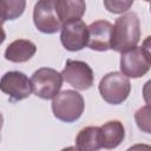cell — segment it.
<instances>
[{
  "mask_svg": "<svg viewBox=\"0 0 151 151\" xmlns=\"http://www.w3.org/2000/svg\"><path fill=\"white\" fill-rule=\"evenodd\" d=\"M132 4H133V1H116V0H105L104 1V6L106 7V9L109 11V12H111V13H116V14H118V13H123V12H125V11H127L131 6H132Z\"/></svg>",
  "mask_w": 151,
  "mask_h": 151,
  "instance_id": "obj_17",
  "label": "cell"
},
{
  "mask_svg": "<svg viewBox=\"0 0 151 151\" xmlns=\"http://www.w3.org/2000/svg\"><path fill=\"white\" fill-rule=\"evenodd\" d=\"M101 133V147L104 149H114L125 138V129L123 123L119 120H110L100 126Z\"/></svg>",
  "mask_w": 151,
  "mask_h": 151,
  "instance_id": "obj_13",
  "label": "cell"
},
{
  "mask_svg": "<svg viewBox=\"0 0 151 151\" xmlns=\"http://www.w3.org/2000/svg\"><path fill=\"white\" fill-rule=\"evenodd\" d=\"M61 151H79L76 146H68V147H65V149H63Z\"/></svg>",
  "mask_w": 151,
  "mask_h": 151,
  "instance_id": "obj_20",
  "label": "cell"
},
{
  "mask_svg": "<svg viewBox=\"0 0 151 151\" xmlns=\"http://www.w3.org/2000/svg\"><path fill=\"white\" fill-rule=\"evenodd\" d=\"M134 119L138 127L142 131L150 133V106L149 105H145L142 109H139L134 114Z\"/></svg>",
  "mask_w": 151,
  "mask_h": 151,
  "instance_id": "obj_16",
  "label": "cell"
},
{
  "mask_svg": "<svg viewBox=\"0 0 151 151\" xmlns=\"http://www.w3.org/2000/svg\"><path fill=\"white\" fill-rule=\"evenodd\" d=\"M98 88L106 103L119 105L127 99L131 92V83L123 73L110 72L101 78Z\"/></svg>",
  "mask_w": 151,
  "mask_h": 151,
  "instance_id": "obj_4",
  "label": "cell"
},
{
  "mask_svg": "<svg viewBox=\"0 0 151 151\" xmlns=\"http://www.w3.org/2000/svg\"><path fill=\"white\" fill-rule=\"evenodd\" d=\"M2 125H4V117L0 112V140H1V129H2Z\"/></svg>",
  "mask_w": 151,
  "mask_h": 151,
  "instance_id": "obj_21",
  "label": "cell"
},
{
  "mask_svg": "<svg viewBox=\"0 0 151 151\" xmlns=\"http://www.w3.org/2000/svg\"><path fill=\"white\" fill-rule=\"evenodd\" d=\"M37 52V46L31 40L17 39L12 41L5 51V58L12 63L28 61Z\"/></svg>",
  "mask_w": 151,
  "mask_h": 151,
  "instance_id": "obj_12",
  "label": "cell"
},
{
  "mask_svg": "<svg viewBox=\"0 0 151 151\" xmlns=\"http://www.w3.org/2000/svg\"><path fill=\"white\" fill-rule=\"evenodd\" d=\"M84 109V98L74 90L61 91L52 100V111L54 117L64 123H73L78 120L81 117Z\"/></svg>",
  "mask_w": 151,
  "mask_h": 151,
  "instance_id": "obj_2",
  "label": "cell"
},
{
  "mask_svg": "<svg viewBox=\"0 0 151 151\" xmlns=\"http://www.w3.org/2000/svg\"><path fill=\"white\" fill-rule=\"evenodd\" d=\"M140 39V24L136 13L129 12L116 19L112 26L110 50L116 52H127L134 48Z\"/></svg>",
  "mask_w": 151,
  "mask_h": 151,
  "instance_id": "obj_1",
  "label": "cell"
},
{
  "mask_svg": "<svg viewBox=\"0 0 151 151\" xmlns=\"http://www.w3.org/2000/svg\"><path fill=\"white\" fill-rule=\"evenodd\" d=\"M2 24H4V20L1 19V17H0V45L5 41V39H6V33H5V31H4V28H2Z\"/></svg>",
  "mask_w": 151,
  "mask_h": 151,
  "instance_id": "obj_19",
  "label": "cell"
},
{
  "mask_svg": "<svg viewBox=\"0 0 151 151\" xmlns=\"http://www.w3.org/2000/svg\"><path fill=\"white\" fill-rule=\"evenodd\" d=\"M112 24L106 20H97L87 26V45L93 51H107L111 45Z\"/></svg>",
  "mask_w": 151,
  "mask_h": 151,
  "instance_id": "obj_10",
  "label": "cell"
},
{
  "mask_svg": "<svg viewBox=\"0 0 151 151\" xmlns=\"http://www.w3.org/2000/svg\"><path fill=\"white\" fill-rule=\"evenodd\" d=\"M151 65L150 57V37L146 38L143 46L122 53L120 57V73L126 78H140L145 76Z\"/></svg>",
  "mask_w": 151,
  "mask_h": 151,
  "instance_id": "obj_3",
  "label": "cell"
},
{
  "mask_svg": "<svg viewBox=\"0 0 151 151\" xmlns=\"http://www.w3.org/2000/svg\"><path fill=\"white\" fill-rule=\"evenodd\" d=\"M26 7L24 0H0V17L4 20H14L19 18Z\"/></svg>",
  "mask_w": 151,
  "mask_h": 151,
  "instance_id": "obj_15",
  "label": "cell"
},
{
  "mask_svg": "<svg viewBox=\"0 0 151 151\" xmlns=\"http://www.w3.org/2000/svg\"><path fill=\"white\" fill-rule=\"evenodd\" d=\"M0 91L7 94L11 101L24 100L32 92L31 79L20 71L6 72L0 79Z\"/></svg>",
  "mask_w": 151,
  "mask_h": 151,
  "instance_id": "obj_6",
  "label": "cell"
},
{
  "mask_svg": "<svg viewBox=\"0 0 151 151\" xmlns=\"http://www.w3.org/2000/svg\"><path fill=\"white\" fill-rule=\"evenodd\" d=\"M54 9L61 26L81 19L86 5L81 0H54Z\"/></svg>",
  "mask_w": 151,
  "mask_h": 151,
  "instance_id": "obj_11",
  "label": "cell"
},
{
  "mask_svg": "<svg viewBox=\"0 0 151 151\" xmlns=\"http://www.w3.org/2000/svg\"><path fill=\"white\" fill-rule=\"evenodd\" d=\"M32 91L41 99H53L63 86V77L54 68L41 67L37 70L32 78Z\"/></svg>",
  "mask_w": 151,
  "mask_h": 151,
  "instance_id": "obj_5",
  "label": "cell"
},
{
  "mask_svg": "<svg viewBox=\"0 0 151 151\" xmlns=\"http://www.w3.org/2000/svg\"><path fill=\"white\" fill-rule=\"evenodd\" d=\"M61 77L66 83L80 91L87 90L93 85V71L85 61L67 59Z\"/></svg>",
  "mask_w": 151,
  "mask_h": 151,
  "instance_id": "obj_7",
  "label": "cell"
},
{
  "mask_svg": "<svg viewBox=\"0 0 151 151\" xmlns=\"http://www.w3.org/2000/svg\"><path fill=\"white\" fill-rule=\"evenodd\" d=\"M76 147L79 151H98L101 149V133L98 126H86L76 137Z\"/></svg>",
  "mask_w": 151,
  "mask_h": 151,
  "instance_id": "obj_14",
  "label": "cell"
},
{
  "mask_svg": "<svg viewBox=\"0 0 151 151\" xmlns=\"http://www.w3.org/2000/svg\"><path fill=\"white\" fill-rule=\"evenodd\" d=\"M60 41L71 52L80 51L87 45V26L83 20L66 24L61 27Z\"/></svg>",
  "mask_w": 151,
  "mask_h": 151,
  "instance_id": "obj_9",
  "label": "cell"
},
{
  "mask_svg": "<svg viewBox=\"0 0 151 151\" xmlns=\"http://www.w3.org/2000/svg\"><path fill=\"white\" fill-rule=\"evenodd\" d=\"M33 22L40 32L46 34H53L61 29L63 26L54 9V0H40L34 5Z\"/></svg>",
  "mask_w": 151,
  "mask_h": 151,
  "instance_id": "obj_8",
  "label": "cell"
},
{
  "mask_svg": "<svg viewBox=\"0 0 151 151\" xmlns=\"http://www.w3.org/2000/svg\"><path fill=\"white\" fill-rule=\"evenodd\" d=\"M126 151H151V146L149 144H134Z\"/></svg>",
  "mask_w": 151,
  "mask_h": 151,
  "instance_id": "obj_18",
  "label": "cell"
}]
</instances>
